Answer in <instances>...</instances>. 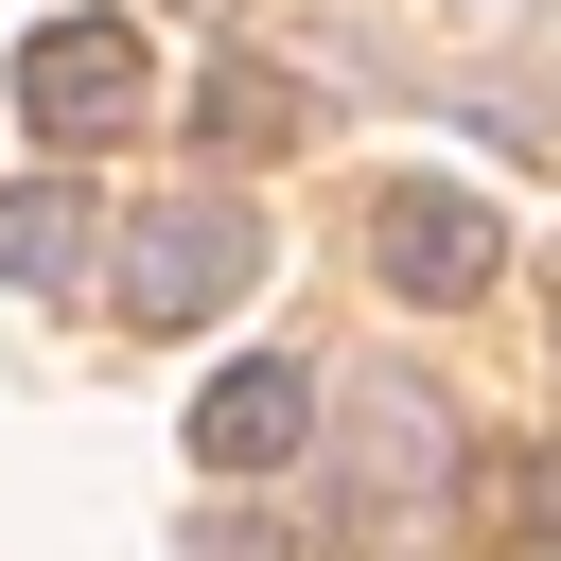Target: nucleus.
Listing matches in <instances>:
<instances>
[{
    "instance_id": "obj_1",
    "label": "nucleus",
    "mask_w": 561,
    "mask_h": 561,
    "mask_svg": "<svg viewBox=\"0 0 561 561\" xmlns=\"http://www.w3.org/2000/svg\"><path fill=\"white\" fill-rule=\"evenodd\" d=\"M245 280H263V228H245V193H158V210L123 228V280H105V298H123L140 333H210Z\"/></svg>"
},
{
    "instance_id": "obj_2",
    "label": "nucleus",
    "mask_w": 561,
    "mask_h": 561,
    "mask_svg": "<svg viewBox=\"0 0 561 561\" xmlns=\"http://www.w3.org/2000/svg\"><path fill=\"white\" fill-rule=\"evenodd\" d=\"M438 491H456V421H438L421 386H351V438H333V526H351V543H403Z\"/></svg>"
},
{
    "instance_id": "obj_3",
    "label": "nucleus",
    "mask_w": 561,
    "mask_h": 561,
    "mask_svg": "<svg viewBox=\"0 0 561 561\" xmlns=\"http://www.w3.org/2000/svg\"><path fill=\"white\" fill-rule=\"evenodd\" d=\"M368 263H386V298H421V316H456V298H491V280H508V228H491L473 193H438V175H403V193L368 210Z\"/></svg>"
},
{
    "instance_id": "obj_4",
    "label": "nucleus",
    "mask_w": 561,
    "mask_h": 561,
    "mask_svg": "<svg viewBox=\"0 0 561 561\" xmlns=\"http://www.w3.org/2000/svg\"><path fill=\"white\" fill-rule=\"evenodd\" d=\"M18 105H35L53 140H105V123H140V18H35V53H18Z\"/></svg>"
},
{
    "instance_id": "obj_5",
    "label": "nucleus",
    "mask_w": 561,
    "mask_h": 561,
    "mask_svg": "<svg viewBox=\"0 0 561 561\" xmlns=\"http://www.w3.org/2000/svg\"><path fill=\"white\" fill-rule=\"evenodd\" d=\"M298 438H316V368H298V351L210 368V403H193V456H210V473H280Z\"/></svg>"
},
{
    "instance_id": "obj_6",
    "label": "nucleus",
    "mask_w": 561,
    "mask_h": 561,
    "mask_svg": "<svg viewBox=\"0 0 561 561\" xmlns=\"http://www.w3.org/2000/svg\"><path fill=\"white\" fill-rule=\"evenodd\" d=\"M88 263H105V210L70 175H18L0 193V280H88Z\"/></svg>"
},
{
    "instance_id": "obj_7",
    "label": "nucleus",
    "mask_w": 561,
    "mask_h": 561,
    "mask_svg": "<svg viewBox=\"0 0 561 561\" xmlns=\"http://www.w3.org/2000/svg\"><path fill=\"white\" fill-rule=\"evenodd\" d=\"M193 123H210V140H228V158H280V140H298V123H316V88H280V70H263V53H228V70H210V88H193Z\"/></svg>"
},
{
    "instance_id": "obj_8",
    "label": "nucleus",
    "mask_w": 561,
    "mask_h": 561,
    "mask_svg": "<svg viewBox=\"0 0 561 561\" xmlns=\"http://www.w3.org/2000/svg\"><path fill=\"white\" fill-rule=\"evenodd\" d=\"M193 561H280V526L263 508H193Z\"/></svg>"
}]
</instances>
